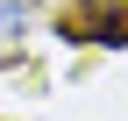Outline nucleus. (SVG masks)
<instances>
[{
  "label": "nucleus",
  "mask_w": 128,
  "mask_h": 121,
  "mask_svg": "<svg viewBox=\"0 0 128 121\" xmlns=\"http://www.w3.org/2000/svg\"><path fill=\"white\" fill-rule=\"evenodd\" d=\"M86 22H71L64 36H78V43H114V50H128V0H86Z\"/></svg>",
  "instance_id": "nucleus-1"
}]
</instances>
